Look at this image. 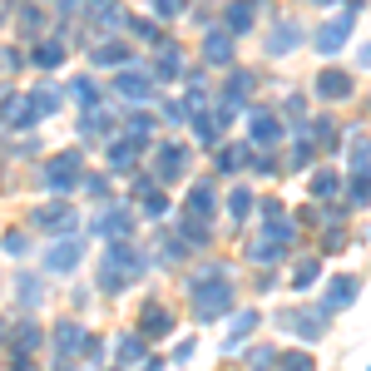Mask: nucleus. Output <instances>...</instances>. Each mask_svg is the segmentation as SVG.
Returning a JSON list of instances; mask_svg holds the SVG:
<instances>
[{"label":"nucleus","instance_id":"obj_1","mask_svg":"<svg viewBox=\"0 0 371 371\" xmlns=\"http://www.w3.org/2000/svg\"><path fill=\"white\" fill-rule=\"evenodd\" d=\"M228 302H233V287L223 282L218 268H208V273H198V278H193V312H198L203 322H213Z\"/></svg>","mask_w":371,"mask_h":371},{"label":"nucleus","instance_id":"obj_2","mask_svg":"<svg viewBox=\"0 0 371 371\" xmlns=\"http://www.w3.org/2000/svg\"><path fill=\"white\" fill-rule=\"evenodd\" d=\"M139 273H144V258H139L129 243H114V248H109V263H104V287L119 292L124 282H134Z\"/></svg>","mask_w":371,"mask_h":371},{"label":"nucleus","instance_id":"obj_3","mask_svg":"<svg viewBox=\"0 0 371 371\" xmlns=\"http://www.w3.org/2000/svg\"><path fill=\"white\" fill-rule=\"evenodd\" d=\"M35 228L65 233V228H75V208H70V203H45V208H35Z\"/></svg>","mask_w":371,"mask_h":371},{"label":"nucleus","instance_id":"obj_4","mask_svg":"<svg viewBox=\"0 0 371 371\" xmlns=\"http://www.w3.org/2000/svg\"><path fill=\"white\" fill-rule=\"evenodd\" d=\"M45 184H50V188L80 184V154H60V159H50V169H45Z\"/></svg>","mask_w":371,"mask_h":371},{"label":"nucleus","instance_id":"obj_5","mask_svg":"<svg viewBox=\"0 0 371 371\" xmlns=\"http://www.w3.org/2000/svg\"><path fill=\"white\" fill-rule=\"evenodd\" d=\"M0 119H5V129H20V124H30V119H35V109H30V94H10V99H0Z\"/></svg>","mask_w":371,"mask_h":371},{"label":"nucleus","instance_id":"obj_6","mask_svg":"<svg viewBox=\"0 0 371 371\" xmlns=\"http://www.w3.org/2000/svg\"><path fill=\"white\" fill-rule=\"evenodd\" d=\"M184 164H188V149H184V144H164V149H159V179H179V174H184Z\"/></svg>","mask_w":371,"mask_h":371},{"label":"nucleus","instance_id":"obj_7","mask_svg":"<svg viewBox=\"0 0 371 371\" xmlns=\"http://www.w3.org/2000/svg\"><path fill=\"white\" fill-rule=\"evenodd\" d=\"M347 30H352V20H337V25L317 30V50H322V55H337V50L347 45Z\"/></svg>","mask_w":371,"mask_h":371},{"label":"nucleus","instance_id":"obj_8","mask_svg":"<svg viewBox=\"0 0 371 371\" xmlns=\"http://www.w3.org/2000/svg\"><path fill=\"white\" fill-rule=\"evenodd\" d=\"M253 139H258V144H278V139H282V124H278V114L258 109V114H253Z\"/></svg>","mask_w":371,"mask_h":371},{"label":"nucleus","instance_id":"obj_9","mask_svg":"<svg viewBox=\"0 0 371 371\" xmlns=\"http://www.w3.org/2000/svg\"><path fill=\"white\" fill-rule=\"evenodd\" d=\"M317 90L327 94V99H347V94H352V75H342V70H327V75L317 80Z\"/></svg>","mask_w":371,"mask_h":371},{"label":"nucleus","instance_id":"obj_10","mask_svg":"<svg viewBox=\"0 0 371 371\" xmlns=\"http://www.w3.org/2000/svg\"><path fill=\"white\" fill-rule=\"evenodd\" d=\"M203 55H208L213 65H223V60L233 55V40H228V30H213V35L203 40Z\"/></svg>","mask_w":371,"mask_h":371},{"label":"nucleus","instance_id":"obj_11","mask_svg":"<svg viewBox=\"0 0 371 371\" xmlns=\"http://www.w3.org/2000/svg\"><path fill=\"white\" fill-rule=\"evenodd\" d=\"M134 164H139V149L134 144H109V169L114 174H129Z\"/></svg>","mask_w":371,"mask_h":371},{"label":"nucleus","instance_id":"obj_12","mask_svg":"<svg viewBox=\"0 0 371 371\" xmlns=\"http://www.w3.org/2000/svg\"><path fill=\"white\" fill-rule=\"evenodd\" d=\"M45 263H50V273H70V268L80 263V243H60V248H55Z\"/></svg>","mask_w":371,"mask_h":371},{"label":"nucleus","instance_id":"obj_13","mask_svg":"<svg viewBox=\"0 0 371 371\" xmlns=\"http://www.w3.org/2000/svg\"><path fill=\"white\" fill-rule=\"evenodd\" d=\"M169 307H144V337H169Z\"/></svg>","mask_w":371,"mask_h":371},{"label":"nucleus","instance_id":"obj_14","mask_svg":"<svg viewBox=\"0 0 371 371\" xmlns=\"http://www.w3.org/2000/svg\"><path fill=\"white\" fill-rule=\"evenodd\" d=\"M114 90L129 94V99H149V94H154V80H144V75H119Z\"/></svg>","mask_w":371,"mask_h":371},{"label":"nucleus","instance_id":"obj_15","mask_svg":"<svg viewBox=\"0 0 371 371\" xmlns=\"http://www.w3.org/2000/svg\"><path fill=\"white\" fill-rule=\"evenodd\" d=\"M80 347H85V332H80V327H60V337H55L60 362H70V352H80Z\"/></svg>","mask_w":371,"mask_h":371},{"label":"nucleus","instance_id":"obj_16","mask_svg":"<svg viewBox=\"0 0 371 371\" xmlns=\"http://www.w3.org/2000/svg\"><path fill=\"white\" fill-rule=\"evenodd\" d=\"M347 302H357V278H337L327 292V307H347Z\"/></svg>","mask_w":371,"mask_h":371},{"label":"nucleus","instance_id":"obj_17","mask_svg":"<svg viewBox=\"0 0 371 371\" xmlns=\"http://www.w3.org/2000/svg\"><path fill=\"white\" fill-rule=\"evenodd\" d=\"M248 25H253V5H248V0L228 5V35H243Z\"/></svg>","mask_w":371,"mask_h":371},{"label":"nucleus","instance_id":"obj_18","mask_svg":"<svg viewBox=\"0 0 371 371\" xmlns=\"http://www.w3.org/2000/svg\"><path fill=\"white\" fill-rule=\"evenodd\" d=\"M188 213H198V218L213 213V188L208 184H193V193H188Z\"/></svg>","mask_w":371,"mask_h":371},{"label":"nucleus","instance_id":"obj_19","mask_svg":"<svg viewBox=\"0 0 371 371\" xmlns=\"http://www.w3.org/2000/svg\"><path fill=\"white\" fill-rule=\"evenodd\" d=\"M65 60V45L60 40H45V45H35V65H45V70H55Z\"/></svg>","mask_w":371,"mask_h":371},{"label":"nucleus","instance_id":"obj_20","mask_svg":"<svg viewBox=\"0 0 371 371\" xmlns=\"http://www.w3.org/2000/svg\"><path fill=\"white\" fill-rule=\"evenodd\" d=\"M139 203H144V213H149V218H159V213L169 208V198H164L159 188H149V184H139Z\"/></svg>","mask_w":371,"mask_h":371},{"label":"nucleus","instance_id":"obj_21","mask_svg":"<svg viewBox=\"0 0 371 371\" xmlns=\"http://www.w3.org/2000/svg\"><path fill=\"white\" fill-rule=\"evenodd\" d=\"M94 60H99V65H124V60H129V50L114 40V45H99V50H94Z\"/></svg>","mask_w":371,"mask_h":371},{"label":"nucleus","instance_id":"obj_22","mask_svg":"<svg viewBox=\"0 0 371 371\" xmlns=\"http://www.w3.org/2000/svg\"><path fill=\"white\" fill-rule=\"evenodd\" d=\"M287 322H292V332H302V337H317V332H322V322L307 317V312H287Z\"/></svg>","mask_w":371,"mask_h":371},{"label":"nucleus","instance_id":"obj_23","mask_svg":"<svg viewBox=\"0 0 371 371\" xmlns=\"http://www.w3.org/2000/svg\"><path fill=\"white\" fill-rule=\"evenodd\" d=\"M114 352H119V362H134V367L144 362V347H139V337H124V342H119Z\"/></svg>","mask_w":371,"mask_h":371},{"label":"nucleus","instance_id":"obj_24","mask_svg":"<svg viewBox=\"0 0 371 371\" xmlns=\"http://www.w3.org/2000/svg\"><path fill=\"white\" fill-rule=\"evenodd\" d=\"M248 203H253V198H248V188H233V198H228V213H233V218H243V213H248Z\"/></svg>","mask_w":371,"mask_h":371},{"label":"nucleus","instance_id":"obj_25","mask_svg":"<svg viewBox=\"0 0 371 371\" xmlns=\"http://www.w3.org/2000/svg\"><path fill=\"white\" fill-rule=\"evenodd\" d=\"M184 233H188V238H198V243H208V223H203V218H198V213H188Z\"/></svg>","mask_w":371,"mask_h":371},{"label":"nucleus","instance_id":"obj_26","mask_svg":"<svg viewBox=\"0 0 371 371\" xmlns=\"http://www.w3.org/2000/svg\"><path fill=\"white\" fill-rule=\"evenodd\" d=\"M352 203H367V169H352Z\"/></svg>","mask_w":371,"mask_h":371},{"label":"nucleus","instance_id":"obj_27","mask_svg":"<svg viewBox=\"0 0 371 371\" xmlns=\"http://www.w3.org/2000/svg\"><path fill=\"white\" fill-rule=\"evenodd\" d=\"M317 282V263H302L297 273H292V287H312Z\"/></svg>","mask_w":371,"mask_h":371},{"label":"nucleus","instance_id":"obj_28","mask_svg":"<svg viewBox=\"0 0 371 371\" xmlns=\"http://www.w3.org/2000/svg\"><path fill=\"white\" fill-rule=\"evenodd\" d=\"M253 327H258V317H253V312H243V317H238V327H233V337H228V342H243V337H248V332H253Z\"/></svg>","mask_w":371,"mask_h":371},{"label":"nucleus","instance_id":"obj_29","mask_svg":"<svg viewBox=\"0 0 371 371\" xmlns=\"http://www.w3.org/2000/svg\"><path fill=\"white\" fill-rule=\"evenodd\" d=\"M75 99H80V104H90V109L99 104V94H94V85H90V80H75Z\"/></svg>","mask_w":371,"mask_h":371},{"label":"nucleus","instance_id":"obj_30","mask_svg":"<svg viewBox=\"0 0 371 371\" xmlns=\"http://www.w3.org/2000/svg\"><path fill=\"white\" fill-rule=\"evenodd\" d=\"M104 233H129V213H109L104 218Z\"/></svg>","mask_w":371,"mask_h":371},{"label":"nucleus","instance_id":"obj_31","mask_svg":"<svg viewBox=\"0 0 371 371\" xmlns=\"http://www.w3.org/2000/svg\"><path fill=\"white\" fill-rule=\"evenodd\" d=\"M248 85H253L248 75H233V80H228V99H243V94H248Z\"/></svg>","mask_w":371,"mask_h":371},{"label":"nucleus","instance_id":"obj_32","mask_svg":"<svg viewBox=\"0 0 371 371\" xmlns=\"http://www.w3.org/2000/svg\"><path fill=\"white\" fill-rule=\"evenodd\" d=\"M273 45H278V55H287V50L297 45V30H287V25H282V30H278V40H273Z\"/></svg>","mask_w":371,"mask_h":371},{"label":"nucleus","instance_id":"obj_33","mask_svg":"<svg viewBox=\"0 0 371 371\" xmlns=\"http://www.w3.org/2000/svg\"><path fill=\"white\" fill-rule=\"evenodd\" d=\"M243 159H248V149H223V169H228V174H233Z\"/></svg>","mask_w":371,"mask_h":371},{"label":"nucleus","instance_id":"obj_34","mask_svg":"<svg viewBox=\"0 0 371 371\" xmlns=\"http://www.w3.org/2000/svg\"><path fill=\"white\" fill-rule=\"evenodd\" d=\"M332 188H337V179H332V174H317V179H312V193H322V198H327Z\"/></svg>","mask_w":371,"mask_h":371},{"label":"nucleus","instance_id":"obj_35","mask_svg":"<svg viewBox=\"0 0 371 371\" xmlns=\"http://www.w3.org/2000/svg\"><path fill=\"white\" fill-rule=\"evenodd\" d=\"M5 253L20 258V253H25V233H5Z\"/></svg>","mask_w":371,"mask_h":371},{"label":"nucleus","instance_id":"obj_36","mask_svg":"<svg viewBox=\"0 0 371 371\" xmlns=\"http://www.w3.org/2000/svg\"><path fill=\"white\" fill-rule=\"evenodd\" d=\"M184 10V0H159V15H179Z\"/></svg>","mask_w":371,"mask_h":371},{"label":"nucleus","instance_id":"obj_37","mask_svg":"<svg viewBox=\"0 0 371 371\" xmlns=\"http://www.w3.org/2000/svg\"><path fill=\"white\" fill-rule=\"evenodd\" d=\"M0 347H5V322H0Z\"/></svg>","mask_w":371,"mask_h":371}]
</instances>
